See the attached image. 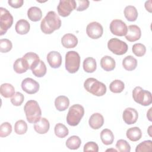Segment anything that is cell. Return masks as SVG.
Listing matches in <instances>:
<instances>
[{"label": "cell", "instance_id": "6da1fadb", "mask_svg": "<svg viewBox=\"0 0 152 152\" xmlns=\"http://www.w3.org/2000/svg\"><path fill=\"white\" fill-rule=\"evenodd\" d=\"M61 26V20L58 15L53 11L47 13L40 23L42 31L46 34H50L58 30Z\"/></svg>", "mask_w": 152, "mask_h": 152}, {"label": "cell", "instance_id": "7a4b0ae2", "mask_svg": "<svg viewBox=\"0 0 152 152\" xmlns=\"http://www.w3.org/2000/svg\"><path fill=\"white\" fill-rule=\"evenodd\" d=\"M26 119L29 123L34 124L41 118L42 111L37 101L30 100L27 102L24 107Z\"/></svg>", "mask_w": 152, "mask_h": 152}, {"label": "cell", "instance_id": "3957f363", "mask_svg": "<svg viewBox=\"0 0 152 152\" xmlns=\"http://www.w3.org/2000/svg\"><path fill=\"white\" fill-rule=\"evenodd\" d=\"M86 90L96 96H102L106 93V87L104 84L94 78H88L84 83Z\"/></svg>", "mask_w": 152, "mask_h": 152}, {"label": "cell", "instance_id": "277c9868", "mask_svg": "<svg viewBox=\"0 0 152 152\" xmlns=\"http://www.w3.org/2000/svg\"><path fill=\"white\" fill-rule=\"evenodd\" d=\"M84 115V109L81 104H75L71 106L66 116L67 124L70 126H77L81 121Z\"/></svg>", "mask_w": 152, "mask_h": 152}, {"label": "cell", "instance_id": "5b68a950", "mask_svg": "<svg viewBox=\"0 0 152 152\" xmlns=\"http://www.w3.org/2000/svg\"><path fill=\"white\" fill-rule=\"evenodd\" d=\"M80 65V56L76 51L71 50L66 52L65 55V68L71 74L78 71Z\"/></svg>", "mask_w": 152, "mask_h": 152}, {"label": "cell", "instance_id": "8992f818", "mask_svg": "<svg viewBox=\"0 0 152 152\" xmlns=\"http://www.w3.org/2000/svg\"><path fill=\"white\" fill-rule=\"evenodd\" d=\"M132 97L135 102L142 106H147L152 103L151 93L139 86L135 87L133 90Z\"/></svg>", "mask_w": 152, "mask_h": 152}, {"label": "cell", "instance_id": "52a82bcc", "mask_svg": "<svg viewBox=\"0 0 152 152\" xmlns=\"http://www.w3.org/2000/svg\"><path fill=\"white\" fill-rule=\"evenodd\" d=\"M13 17L11 13L3 7L0 8V35L5 34L7 30L12 26Z\"/></svg>", "mask_w": 152, "mask_h": 152}, {"label": "cell", "instance_id": "ba28073f", "mask_svg": "<svg viewBox=\"0 0 152 152\" xmlns=\"http://www.w3.org/2000/svg\"><path fill=\"white\" fill-rule=\"evenodd\" d=\"M108 49L114 54L122 55L125 54L128 49L127 44L117 38H112L107 42Z\"/></svg>", "mask_w": 152, "mask_h": 152}, {"label": "cell", "instance_id": "9c48e42d", "mask_svg": "<svg viewBox=\"0 0 152 152\" xmlns=\"http://www.w3.org/2000/svg\"><path fill=\"white\" fill-rule=\"evenodd\" d=\"M76 5L74 0H60L57 7L58 14L63 17H68L76 8Z\"/></svg>", "mask_w": 152, "mask_h": 152}, {"label": "cell", "instance_id": "30bf717a", "mask_svg": "<svg viewBox=\"0 0 152 152\" xmlns=\"http://www.w3.org/2000/svg\"><path fill=\"white\" fill-rule=\"evenodd\" d=\"M127 27L126 24L121 20H113L110 24L111 33L118 36H125L127 33Z\"/></svg>", "mask_w": 152, "mask_h": 152}, {"label": "cell", "instance_id": "8fae6325", "mask_svg": "<svg viewBox=\"0 0 152 152\" xmlns=\"http://www.w3.org/2000/svg\"><path fill=\"white\" fill-rule=\"evenodd\" d=\"M86 33L88 36L90 38L93 39H97L102 36L103 28L99 23L93 21L87 25Z\"/></svg>", "mask_w": 152, "mask_h": 152}, {"label": "cell", "instance_id": "7c38bea8", "mask_svg": "<svg viewBox=\"0 0 152 152\" xmlns=\"http://www.w3.org/2000/svg\"><path fill=\"white\" fill-rule=\"evenodd\" d=\"M39 84L31 78H26L21 83L23 90L29 94L36 93L39 90Z\"/></svg>", "mask_w": 152, "mask_h": 152}, {"label": "cell", "instance_id": "4fadbf2b", "mask_svg": "<svg viewBox=\"0 0 152 152\" xmlns=\"http://www.w3.org/2000/svg\"><path fill=\"white\" fill-rule=\"evenodd\" d=\"M138 118V112L134 108H126L122 114V118L124 122L128 125L135 124Z\"/></svg>", "mask_w": 152, "mask_h": 152}, {"label": "cell", "instance_id": "5bb4252c", "mask_svg": "<svg viewBox=\"0 0 152 152\" xmlns=\"http://www.w3.org/2000/svg\"><path fill=\"white\" fill-rule=\"evenodd\" d=\"M127 33L125 38L131 42H135L139 40L141 36L140 28L137 25H130L127 27Z\"/></svg>", "mask_w": 152, "mask_h": 152}, {"label": "cell", "instance_id": "9a60e30c", "mask_svg": "<svg viewBox=\"0 0 152 152\" xmlns=\"http://www.w3.org/2000/svg\"><path fill=\"white\" fill-rule=\"evenodd\" d=\"M23 59L26 62L28 68L31 70L36 68L39 65L40 61L38 55L31 52L26 53L23 56Z\"/></svg>", "mask_w": 152, "mask_h": 152}, {"label": "cell", "instance_id": "2e32d148", "mask_svg": "<svg viewBox=\"0 0 152 152\" xmlns=\"http://www.w3.org/2000/svg\"><path fill=\"white\" fill-rule=\"evenodd\" d=\"M47 61L50 67L58 68L62 64L61 55L58 52L51 51L47 55Z\"/></svg>", "mask_w": 152, "mask_h": 152}, {"label": "cell", "instance_id": "e0dca14e", "mask_svg": "<svg viewBox=\"0 0 152 152\" xmlns=\"http://www.w3.org/2000/svg\"><path fill=\"white\" fill-rule=\"evenodd\" d=\"M49 122L45 118H41L34 124V129L35 131L40 134L47 133L49 129Z\"/></svg>", "mask_w": 152, "mask_h": 152}, {"label": "cell", "instance_id": "ac0fdd59", "mask_svg": "<svg viewBox=\"0 0 152 152\" xmlns=\"http://www.w3.org/2000/svg\"><path fill=\"white\" fill-rule=\"evenodd\" d=\"M62 46L65 48H74L78 44V39L77 37L71 33H67L63 36L61 39Z\"/></svg>", "mask_w": 152, "mask_h": 152}, {"label": "cell", "instance_id": "d6986e66", "mask_svg": "<svg viewBox=\"0 0 152 152\" xmlns=\"http://www.w3.org/2000/svg\"><path fill=\"white\" fill-rule=\"evenodd\" d=\"M88 124L92 129H98L101 128L104 124L103 116L99 113H94L90 117Z\"/></svg>", "mask_w": 152, "mask_h": 152}, {"label": "cell", "instance_id": "ffe728a7", "mask_svg": "<svg viewBox=\"0 0 152 152\" xmlns=\"http://www.w3.org/2000/svg\"><path fill=\"white\" fill-rule=\"evenodd\" d=\"M116 62L110 56H104L100 60V66L106 71H111L115 68Z\"/></svg>", "mask_w": 152, "mask_h": 152}, {"label": "cell", "instance_id": "44dd1931", "mask_svg": "<svg viewBox=\"0 0 152 152\" xmlns=\"http://www.w3.org/2000/svg\"><path fill=\"white\" fill-rule=\"evenodd\" d=\"M69 105V99L65 96H59L55 100V106L59 111L65 110Z\"/></svg>", "mask_w": 152, "mask_h": 152}, {"label": "cell", "instance_id": "7402d4cb", "mask_svg": "<svg viewBox=\"0 0 152 152\" xmlns=\"http://www.w3.org/2000/svg\"><path fill=\"white\" fill-rule=\"evenodd\" d=\"M30 28V23L26 20L21 19L18 20L15 24V29L19 34H26L28 33Z\"/></svg>", "mask_w": 152, "mask_h": 152}, {"label": "cell", "instance_id": "603a6c76", "mask_svg": "<svg viewBox=\"0 0 152 152\" xmlns=\"http://www.w3.org/2000/svg\"><path fill=\"white\" fill-rule=\"evenodd\" d=\"M127 138L132 141H137L140 140L142 137L141 130L137 126L129 128L126 132Z\"/></svg>", "mask_w": 152, "mask_h": 152}, {"label": "cell", "instance_id": "cb8c5ba5", "mask_svg": "<svg viewBox=\"0 0 152 152\" xmlns=\"http://www.w3.org/2000/svg\"><path fill=\"white\" fill-rule=\"evenodd\" d=\"M27 16L31 21L36 22L41 20L42 12L40 8L37 7H31L27 11Z\"/></svg>", "mask_w": 152, "mask_h": 152}, {"label": "cell", "instance_id": "d4e9b609", "mask_svg": "<svg viewBox=\"0 0 152 152\" xmlns=\"http://www.w3.org/2000/svg\"><path fill=\"white\" fill-rule=\"evenodd\" d=\"M83 66L84 71L88 73H92L96 71L97 68L96 59L92 57L86 58L83 61Z\"/></svg>", "mask_w": 152, "mask_h": 152}, {"label": "cell", "instance_id": "484cf974", "mask_svg": "<svg viewBox=\"0 0 152 152\" xmlns=\"http://www.w3.org/2000/svg\"><path fill=\"white\" fill-rule=\"evenodd\" d=\"M124 12L125 17L129 21H135L138 17V11L136 8L132 5L126 6Z\"/></svg>", "mask_w": 152, "mask_h": 152}, {"label": "cell", "instance_id": "4316f807", "mask_svg": "<svg viewBox=\"0 0 152 152\" xmlns=\"http://www.w3.org/2000/svg\"><path fill=\"white\" fill-rule=\"evenodd\" d=\"M122 65L127 71H133L137 66V61L131 55L126 56L122 61Z\"/></svg>", "mask_w": 152, "mask_h": 152}, {"label": "cell", "instance_id": "83f0119b", "mask_svg": "<svg viewBox=\"0 0 152 152\" xmlns=\"http://www.w3.org/2000/svg\"><path fill=\"white\" fill-rule=\"evenodd\" d=\"M1 94L5 98H10L15 94V88L14 86L10 83H4L0 87Z\"/></svg>", "mask_w": 152, "mask_h": 152}, {"label": "cell", "instance_id": "f1b7e54d", "mask_svg": "<svg viewBox=\"0 0 152 152\" xmlns=\"http://www.w3.org/2000/svg\"><path fill=\"white\" fill-rule=\"evenodd\" d=\"M100 139L104 145H110L113 142L114 135L110 129H104L100 132Z\"/></svg>", "mask_w": 152, "mask_h": 152}, {"label": "cell", "instance_id": "f546056e", "mask_svg": "<svg viewBox=\"0 0 152 152\" xmlns=\"http://www.w3.org/2000/svg\"><path fill=\"white\" fill-rule=\"evenodd\" d=\"M81 144V140L80 138L76 135H72L68 138L66 141V146L71 150L78 149Z\"/></svg>", "mask_w": 152, "mask_h": 152}, {"label": "cell", "instance_id": "4dcf8cb0", "mask_svg": "<svg viewBox=\"0 0 152 152\" xmlns=\"http://www.w3.org/2000/svg\"><path fill=\"white\" fill-rule=\"evenodd\" d=\"M13 68L14 71L17 74H23L28 69L26 62L23 58L17 59L14 63Z\"/></svg>", "mask_w": 152, "mask_h": 152}, {"label": "cell", "instance_id": "1f68e13d", "mask_svg": "<svg viewBox=\"0 0 152 152\" xmlns=\"http://www.w3.org/2000/svg\"><path fill=\"white\" fill-rule=\"evenodd\" d=\"M54 132L56 137L63 138L67 136L69 134L68 129L61 123L57 124L54 128Z\"/></svg>", "mask_w": 152, "mask_h": 152}, {"label": "cell", "instance_id": "d6a6232c", "mask_svg": "<svg viewBox=\"0 0 152 152\" xmlns=\"http://www.w3.org/2000/svg\"><path fill=\"white\" fill-rule=\"evenodd\" d=\"M125 88V84L123 81L119 80H115L113 81L109 86V89L110 91L114 93H121Z\"/></svg>", "mask_w": 152, "mask_h": 152}, {"label": "cell", "instance_id": "836d02e7", "mask_svg": "<svg viewBox=\"0 0 152 152\" xmlns=\"http://www.w3.org/2000/svg\"><path fill=\"white\" fill-rule=\"evenodd\" d=\"M31 71L34 76L40 78L43 77L46 74L47 68L44 62L40 60L39 65L36 68L33 69Z\"/></svg>", "mask_w": 152, "mask_h": 152}, {"label": "cell", "instance_id": "e575fe53", "mask_svg": "<svg viewBox=\"0 0 152 152\" xmlns=\"http://www.w3.org/2000/svg\"><path fill=\"white\" fill-rule=\"evenodd\" d=\"M27 131V125L23 120L17 121L14 125V131L18 135H23Z\"/></svg>", "mask_w": 152, "mask_h": 152}, {"label": "cell", "instance_id": "d590c367", "mask_svg": "<svg viewBox=\"0 0 152 152\" xmlns=\"http://www.w3.org/2000/svg\"><path fill=\"white\" fill-rule=\"evenodd\" d=\"M152 150V141L151 140H146L140 143L136 147V152L151 151Z\"/></svg>", "mask_w": 152, "mask_h": 152}, {"label": "cell", "instance_id": "8d00e7d4", "mask_svg": "<svg viewBox=\"0 0 152 152\" xmlns=\"http://www.w3.org/2000/svg\"><path fill=\"white\" fill-rule=\"evenodd\" d=\"M132 52L138 57L142 56L146 52V48L142 43H135L132 48Z\"/></svg>", "mask_w": 152, "mask_h": 152}, {"label": "cell", "instance_id": "74e56055", "mask_svg": "<svg viewBox=\"0 0 152 152\" xmlns=\"http://www.w3.org/2000/svg\"><path fill=\"white\" fill-rule=\"evenodd\" d=\"M116 147L120 152H129L131 151V146L129 143L125 140H119L116 144Z\"/></svg>", "mask_w": 152, "mask_h": 152}, {"label": "cell", "instance_id": "f35d334b", "mask_svg": "<svg viewBox=\"0 0 152 152\" xmlns=\"http://www.w3.org/2000/svg\"><path fill=\"white\" fill-rule=\"evenodd\" d=\"M12 44L8 39H1L0 40V51L2 53H7L11 50Z\"/></svg>", "mask_w": 152, "mask_h": 152}, {"label": "cell", "instance_id": "ab89813d", "mask_svg": "<svg viewBox=\"0 0 152 152\" xmlns=\"http://www.w3.org/2000/svg\"><path fill=\"white\" fill-rule=\"evenodd\" d=\"M12 132V126L7 122L2 123L0 126V137H6Z\"/></svg>", "mask_w": 152, "mask_h": 152}, {"label": "cell", "instance_id": "60d3db41", "mask_svg": "<svg viewBox=\"0 0 152 152\" xmlns=\"http://www.w3.org/2000/svg\"><path fill=\"white\" fill-rule=\"evenodd\" d=\"M24 95L20 92H16L11 99V102L15 106H20L24 102Z\"/></svg>", "mask_w": 152, "mask_h": 152}, {"label": "cell", "instance_id": "b9f144b4", "mask_svg": "<svg viewBox=\"0 0 152 152\" xmlns=\"http://www.w3.org/2000/svg\"><path fill=\"white\" fill-rule=\"evenodd\" d=\"M75 2L77 4L75 9L77 11H84L89 7L90 2L88 0H76Z\"/></svg>", "mask_w": 152, "mask_h": 152}, {"label": "cell", "instance_id": "7bdbcfd3", "mask_svg": "<svg viewBox=\"0 0 152 152\" xmlns=\"http://www.w3.org/2000/svg\"><path fill=\"white\" fill-rule=\"evenodd\" d=\"M83 151L84 152L86 151H94V152H98L99 151V147L98 145L93 141H90L87 142L84 146Z\"/></svg>", "mask_w": 152, "mask_h": 152}, {"label": "cell", "instance_id": "ee69618b", "mask_svg": "<svg viewBox=\"0 0 152 152\" xmlns=\"http://www.w3.org/2000/svg\"><path fill=\"white\" fill-rule=\"evenodd\" d=\"M8 4L12 8H18L22 7L24 3L23 0H9L8 1Z\"/></svg>", "mask_w": 152, "mask_h": 152}, {"label": "cell", "instance_id": "f6af8a7d", "mask_svg": "<svg viewBox=\"0 0 152 152\" xmlns=\"http://www.w3.org/2000/svg\"><path fill=\"white\" fill-rule=\"evenodd\" d=\"M145 8L148 12H151V0H149L145 2Z\"/></svg>", "mask_w": 152, "mask_h": 152}, {"label": "cell", "instance_id": "bcb514c9", "mask_svg": "<svg viewBox=\"0 0 152 152\" xmlns=\"http://www.w3.org/2000/svg\"><path fill=\"white\" fill-rule=\"evenodd\" d=\"M151 109H152V108L151 107V108L149 109V110L148 111V112H147L148 114H147V118H148V120H149L150 121H152V120H151V117L150 116V113H151Z\"/></svg>", "mask_w": 152, "mask_h": 152}, {"label": "cell", "instance_id": "7dc6e473", "mask_svg": "<svg viewBox=\"0 0 152 152\" xmlns=\"http://www.w3.org/2000/svg\"><path fill=\"white\" fill-rule=\"evenodd\" d=\"M151 128H152V126L151 125V126H150L149 127H148V130H147V132H148V134H149V135L150 136V137H151L152 135H151Z\"/></svg>", "mask_w": 152, "mask_h": 152}, {"label": "cell", "instance_id": "c3c4849f", "mask_svg": "<svg viewBox=\"0 0 152 152\" xmlns=\"http://www.w3.org/2000/svg\"><path fill=\"white\" fill-rule=\"evenodd\" d=\"M110 150H113V151H117V150H115V149H107V150H106V151H110Z\"/></svg>", "mask_w": 152, "mask_h": 152}]
</instances>
